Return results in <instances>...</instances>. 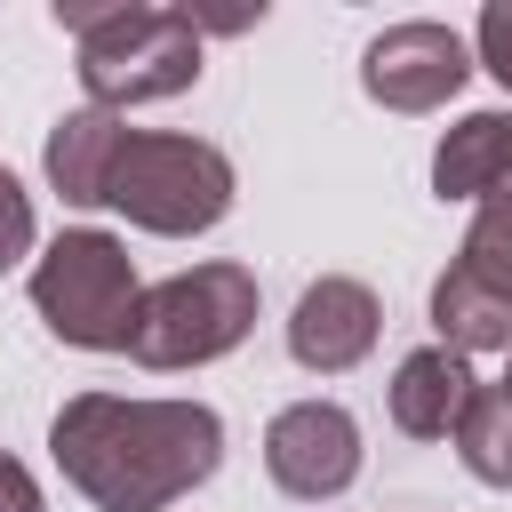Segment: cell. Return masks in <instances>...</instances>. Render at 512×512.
Returning a JSON list of instances; mask_svg holds the SVG:
<instances>
[{
  "label": "cell",
  "mask_w": 512,
  "mask_h": 512,
  "mask_svg": "<svg viewBox=\"0 0 512 512\" xmlns=\"http://www.w3.org/2000/svg\"><path fill=\"white\" fill-rule=\"evenodd\" d=\"M48 448L96 512H168L176 496H192L224 464V424L200 400L80 392L56 408Z\"/></svg>",
  "instance_id": "6da1fadb"
},
{
  "label": "cell",
  "mask_w": 512,
  "mask_h": 512,
  "mask_svg": "<svg viewBox=\"0 0 512 512\" xmlns=\"http://www.w3.org/2000/svg\"><path fill=\"white\" fill-rule=\"evenodd\" d=\"M104 208H120L144 232H208L232 208V160L200 136H160V128H128L104 176Z\"/></svg>",
  "instance_id": "7a4b0ae2"
},
{
  "label": "cell",
  "mask_w": 512,
  "mask_h": 512,
  "mask_svg": "<svg viewBox=\"0 0 512 512\" xmlns=\"http://www.w3.org/2000/svg\"><path fill=\"white\" fill-rule=\"evenodd\" d=\"M248 328H256V272L248 264H192V272L144 288L136 328H128V360L200 368V360H224Z\"/></svg>",
  "instance_id": "3957f363"
},
{
  "label": "cell",
  "mask_w": 512,
  "mask_h": 512,
  "mask_svg": "<svg viewBox=\"0 0 512 512\" xmlns=\"http://www.w3.org/2000/svg\"><path fill=\"white\" fill-rule=\"evenodd\" d=\"M192 80H200V32H192L184 8L120 0V8L80 40V88L96 96V112L160 104V96H184Z\"/></svg>",
  "instance_id": "277c9868"
},
{
  "label": "cell",
  "mask_w": 512,
  "mask_h": 512,
  "mask_svg": "<svg viewBox=\"0 0 512 512\" xmlns=\"http://www.w3.org/2000/svg\"><path fill=\"white\" fill-rule=\"evenodd\" d=\"M32 304H40V320L64 344H80V352H128L144 288H136L128 248L112 232L80 224V232H56V248L32 264Z\"/></svg>",
  "instance_id": "5b68a950"
},
{
  "label": "cell",
  "mask_w": 512,
  "mask_h": 512,
  "mask_svg": "<svg viewBox=\"0 0 512 512\" xmlns=\"http://www.w3.org/2000/svg\"><path fill=\"white\" fill-rule=\"evenodd\" d=\"M472 80V56L448 24L432 16H408V24H384L360 56V88L384 104V112H440L456 88Z\"/></svg>",
  "instance_id": "8992f818"
},
{
  "label": "cell",
  "mask_w": 512,
  "mask_h": 512,
  "mask_svg": "<svg viewBox=\"0 0 512 512\" xmlns=\"http://www.w3.org/2000/svg\"><path fill=\"white\" fill-rule=\"evenodd\" d=\"M264 472L296 496V504H320L336 488H352L360 472V424L336 408V400H296L272 416L264 432Z\"/></svg>",
  "instance_id": "52a82bcc"
},
{
  "label": "cell",
  "mask_w": 512,
  "mask_h": 512,
  "mask_svg": "<svg viewBox=\"0 0 512 512\" xmlns=\"http://www.w3.org/2000/svg\"><path fill=\"white\" fill-rule=\"evenodd\" d=\"M376 328H384L376 288H368V280L328 272V280H312V288L296 296V312H288V352H296L304 368L336 376V368H352V360H368V352H376Z\"/></svg>",
  "instance_id": "ba28073f"
},
{
  "label": "cell",
  "mask_w": 512,
  "mask_h": 512,
  "mask_svg": "<svg viewBox=\"0 0 512 512\" xmlns=\"http://www.w3.org/2000/svg\"><path fill=\"white\" fill-rule=\"evenodd\" d=\"M464 400H472V368H464V352H448V344L408 352L400 376H392V424H400L408 440H448L456 416H464Z\"/></svg>",
  "instance_id": "9c48e42d"
},
{
  "label": "cell",
  "mask_w": 512,
  "mask_h": 512,
  "mask_svg": "<svg viewBox=\"0 0 512 512\" xmlns=\"http://www.w3.org/2000/svg\"><path fill=\"white\" fill-rule=\"evenodd\" d=\"M120 112H64L48 128V184L72 200V208H104V176H112V152H120Z\"/></svg>",
  "instance_id": "30bf717a"
},
{
  "label": "cell",
  "mask_w": 512,
  "mask_h": 512,
  "mask_svg": "<svg viewBox=\"0 0 512 512\" xmlns=\"http://www.w3.org/2000/svg\"><path fill=\"white\" fill-rule=\"evenodd\" d=\"M504 168H512V112H464L432 152V192L440 200H480Z\"/></svg>",
  "instance_id": "8fae6325"
},
{
  "label": "cell",
  "mask_w": 512,
  "mask_h": 512,
  "mask_svg": "<svg viewBox=\"0 0 512 512\" xmlns=\"http://www.w3.org/2000/svg\"><path fill=\"white\" fill-rule=\"evenodd\" d=\"M432 328H440V344L448 352H512V296H496V288H480L472 272H440V288H432Z\"/></svg>",
  "instance_id": "7c38bea8"
},
{
  "label": "cell",
  "mask_w": 512,
  "mask_h": 512,
  "mask_svg": "<svg viewBox=\"0 0 512 512\" xmlns=\"http://www.w3.org/2000/svg\"><path fill=\"white\" fill-rule=\"evenodd\" d=\"M456 456L472 464V480L512 488V400L496 384H472V400L456 416Z\"/></svg>",
  "instance_id": "4fadbf2b"
},
{
  "label": "cell",
  "mask_w": 512,
  "mask_h": 512,
  "mask_svg": "<svg viewBox=\"0 0 512 512\" xmlns=\"http://www.w3.org/2000/svg\"><path fill=\"white\" fill-rule=\"evenodd\" d=\"M456 272H472L480 288L512 296V168H504V176L480 192V216H472V232H464Z\"/></svg>",
  "instance_id": "5bb4252c"
},
{
  "label": "cell",
  "mask_w": 512,
  "mask_h": 512,
  "mask_svg": "<svg viewBox=\"0 0 512 512\" xmlns=\"http://www.w3.org/2000/svg\"><path fill=\"white\" fill-rule=\"evenodd\" d=\"M24 248H32V200H24V184L0 168V272H8Z\"/></svg>",
  "instance_id": "9a60e30c"
},
{
  "label": "cell",
  "mask_w": 512,
  "mask_h": 512,
  "mask_svg": "<svg viewBox=\"0 0 512 512\" xmlns=\"http://www.w3.org/2000/svg\"><path fill=\"white\" fill-rule=\"evenodd\" d=\"M472 40H480V64H488V72H496V80L512 88V0H488V8H480V32H472Z\"/></svg>",
  "instance_id": "2e32d148"
},
{
  "label": "cell",
  "mask_w": 512,
  "mask_h": 512,
  "mask_svg": "<svg viewBox=\"0 0 512 512\" xmlns=\"http://www.w3.org/2000/svg\"><path fill=\"white\" fill-rule=\"evenodd\" d=\"M0 512H40V480L16 456H0Z\"/></svg>",
  "instance_id": "e0dca14e"
},
{
  "label": "cell",
  "mask_w": 512,
  "mask_h": 512,
  "mask_svg": "<svg viewBox=\"0 0 512 512\" xmlns=\"http://www.w3.org/2000/svg\"><path fill=\"white\" fill-rule=\"evenodd\" d=\"M112 8H120V0H56V24H64V32H80V40H88V32H96V24H104V16H112Z\"/></svg>",
  "instance_id": "ac0fdd59"
},
{
  "label": "cell",
  "mask_w": 512,
  "mask_h": 512,
  "mask_svg": "<svg viewBox=\"0 0 512 512\" xmlns=\"http://www.w3.org/2000/svg\"><path fill=\"white\" fill-rule=\"evenodd\" d=\"M496 392H504V400H512V368H504V384H496Z\"/></svg>",
  "instance_id": "d6986e66"
}]
</instances>
